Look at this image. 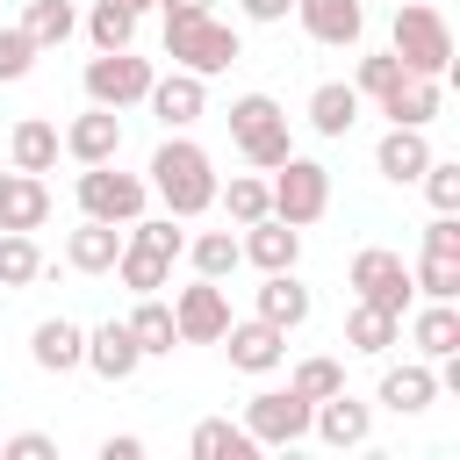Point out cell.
Segmentation results:
<instances>
[{"label":"cell","instance_id":"obj_1","mask_svg":"<svg viewBox=\"0 0 460 460\" xmlns=\"http://www.w3.org/2000/svg\"><path fill=\"white\" fill-rule=\"evenodd\" d=\"M158 201H165V216H201V208H216V158L194 144V137H165L158 151H151V180H144Z\"/></svg>","mask_w":460,"mask_h":460},{"label":"cell","instance_id":"obj_2","mask_svg":"<svg viewBox=\"0 0 460 460\" xmlns=\"http://www.w3.org/2000/svg\"><path fill=\"white\" fill-rule=\"evenodd\" d=\"M165 58H172L180 72H194V79H216V72L237 65V29L216 22V14H180V7H165Z\"/></svg>","mask_w":460,"mask_h":460},{"label":"cell","instance_id":"obj_3","mask_svg":"<svg viewBox=\"0 0 460 460\" xmlns=\"http://www.w3.org/2000/svg\"><path fill=\"white\" fill-rule=\"evenodd\" d=\"M388 50L402 58V72H424V79H446L453 72V29L424 0H395V43Z\"/></svg>","mask_w":460,"mask_h":460},{"label":"cell","instance_id":"obj_4","mask_svg":"<svg viewBox=\"0 0 460 460\" xmlns=\"http://www.w3.org/2000/svg\"><path fill=\"white\" fill-rule=\"evenodd\" d=\"M266 194H273V216L302 230V223H316V216L331 208V172H323L316 158H302V151H295V158H280V165H273Z\"/></svg>","mask_w":460,"mask_h":460},{"label":"cell","instance_id":"obj_5","mask_svg":"<svg viewBox=\"0 0 460 460\" xmlns=\"http://www.w3.org/2000/svg\"><path fill=\"white\" fill-rule=\"evenodd\" d=\"M144 201H151V187H144L137 172H115V158L79 172V216H101V223H137V216H144Z\"/></svg>","mask_w":460,"mask_h":460},{"label":"cell","instance_id":"obj_6","mask_svg":"<svg viewBox=\"0 0 460 460\" xmlns=\"http://www.w3.org/2000/svg\"><path fill=\"white\" fill-rule=\"evenodd\" d=\"M151 79H158V72H151V58H137V50H101V58L86 65V101L122 115L129 101H144V93H151Z\"/></svg>","mask_w":460,"mask_h":460},{"label":"cell","instance_id":"obj_7","mask_svg":"<svg viewBox=\"0 0 460 460\" xmlns=\"http://www.w3.org/2000/svg\"><path fill=\"white\" fill-rule=\"evenodd\" d=\"M309 395H295V388H259L252 402H244V431L259 438V446H295V438H309Z\"/></svg>","mask_w":460,"mask_h":460},{"label":"cell","instance_id":"obj_8","mask_svg":"<svg viewBox=\"0 0 460 460\" xmlns=\"http://www.w3.org/2000/svg\"><path fill=\"white\" fill-rule=\"evenodd\" d=\"M352 288H359V302H374V309H388V316H402L410 309V266L388 252V244H367L359 259H352Z\"/></svg>","mask_w":460,"mask_h":460},{"label":"cell","instance_id":"obj_9","mask_svg":"<svg viewBox=\"0 0 460 460\" xmlns=\"http://www.w3.org/2000/svg\"><path fill=\"white\" fill-rule=\"evenodd\" d=\"M172 323H180V345H216V338L230 331V302H223V288H216V280L180 288V295H172Z\"/></svg>","mask_w":460,"mask_h":460},{"label":"cell","instance_id":"obj_10","mask_svg":"<svg viewBox=\"0 0 460 460\" xmlns=\"http://www.w3.org/2000/svg\"><path fill=\"white\" fill-rule=\"evenodd\" d=\"M216 345H230V367H237V374H273V367L288 359V331H280V323H266V316L230 323Z\"/></svg>","mask_w":460,"mask_h":460},{"label":"cell","instance_id":"obj_11","mask_svg":"<svg viewBox=\"0 0 460 460\" xmlns=\"http://www.w3.org/2000/svg\"><path fill=\"white\" fill-rule=\"evenodd\" d=\"M79 165H108V158H122V115L115 108H86V115H72V129L58 137Z\"/></svg>","mask_w":460,"mask_h":460},{"label":"cell","instance_id":"obj_12","mask_svg":"<svg viewBox=\"0 0 460 460\" xmlns=\"http://www.w3.org/2000/svg\"><path fill=\"white\" fill-rule=\"evenodd\" d=\"M237 252H244L259 273H288V266L302 259V230H295V223H280V216H259V223H244Z\"/></svg>","mask_w":460,"mask_h":460},{"label":"cell","instance_id":"obj_13","mask_svg":"<svg viewBox=\"0 0 460 460\" xmlns=\"http://www.w3.org/2000/svg\"><path fill=\"white\" fill-rule=\"evenodd\" d=\"M295 14L316 43H338V50H352L367 36V0H295Z\"/></svg>","mask_w":460,"mask_h":460},{"label":"cell","instance_id":"obj_14","mask_svg":"<svg viewBox=\"0 0 460 460\" xmlns=\"http://www.w3.org/2000/svg\"><path fill=\"white\" fill-rule=\"evenodd\" d=\"M144 101H151V115H158L165 129H187V122H201V108H208V86H201L194 72H180V65H172L165 79H151V93H144Z\"/></svg>","mask_w":460,"mask_h":460},{"label":"cell","instance_id":"obj_15","mask_svg":"<svg viewBox=\"0 0 460 460\" xmlns=\"http://www.w3.org/2000/svg\"><path fill=\"white\" fill-rule=\"evenodd\" d=\"M309 431H316L323 446H338V453H345V446H367V431H374V410H367V402H352V395L338 388V395H323V402L309 410Z\"/></svg>","mask_w":460,"mask_h":460},{"label":"cell","instance_id":"obj_16","mask_svg":"<svg viewBox=\"0 0 460 460\" xmlns=\"http://www.w3.org/2000/svg\"><path fill=\"white\" fill-rule=\"evenodd\" d=\"M424 165H431V144H424V129H410V122H388V137L374 144V172H381V180H395V187H410Z\"/></svg>","mask_w":460,"mask_h":460},{"label":"cell","instance_id":"obj_17","mask_svg":"<svg viewBox=\"0 0 460 460\" xmlns=\"http://www.w3.org/2000/svg\"><path fill=\"white\" fill-rule=\"evenodd\" d=\"M29 359H36L43 374H72V367H86V331L65 323V316H43V323L29 331Z\"/></svg>","mask_w":460,"mask_h":460},{"label":"cell","instance_id":"obj_18","mask_svg":"<svg viewBox=\"0 0 460 460\" xmlns=\"http://www.w3.org/2000/svg\"><path fill=\"white\" fill-rule=\"evenodd\" d=\"M86 367L101 374V381H129L137 367H144V352H137V338H129V323H101V331H86Z\"/></svg>","mask_w":460,"mask_h":460},{"label":"cell","instance_id":"obj_19","mask_svg":"<svg viewBox=\"0 0 460 460\" xmlns=\"http://www.w3.org/2000/svg\"><path fill=\"white\" fill-rule=\"evenodd\" d=\"M438 79H424V72H402L388 93H381V115L388 122H410V129H424V122H438Z\"/></svg>","mask_w":460,"mask_h":460},{"label":"cell","instance_id":"obj_20","mask_svg":"<svg viewBox=\"0 0 460 460\" xmlns=\"http://www.w3.org/2000/svg\"><path fill=\"white\" fill-rule=\"evenodd\" d=\"M115 252H122V223H101V216H86V223L65 237V266H72V273H108Z\"/></svg>","mask_w":460,"mask_h":460},{"label":"cell","instance_id":"obj_21","mask_svg":"<svg viewBox=\"0 0 460 460\" xmlns=\"http://www.w3.org/2000/svg\"><path fill=\"white\" fill-rule=\"evenodd\" d=\"M431 395H438V374H431V359H402V367H388V374H381V402H388L395 417H417V410H431Z\"/></svg>","mask_w":460,"mask_h":460},{"label":"cell","instance_id":"obj_22","mask_svg":"<svg viewBox=\"0 0 460 460\" xmlns=\"http://www.w3.org/2000/svg\"><path fill=\"white\" fill-rule=\"evenodd\" d=\"M43 223H50V187H43V172H7L0 230H43Z\"/></svg>","mask_w":460,"mask_h":460},{"label":"cell","instance_id":"obj_23","mask_svg":"<svg viewBox=\"0 0 460 460\" xmlns=\"http://www.w3.org/2000/svg\"><path fill=\"white\" fill-rule=\"evenodd\" d=\"M352 122H359V86H345V79H323L316 93H309V129L316 137H352Z\"/></svg>","mask_w":460,"mask_h":460},{"label":"cell","instance_id":"obj_24","mask_svg":"<svg viewBox=\"0 0 460 460\" xmlns=\"http://www.w3.org/2000/svg\"><path fill=\"white\" fill-rule=\"evenodd\" d=\"M122 323H129V338H137V352H144V359H165V352L180 345L172 302H158V295H137V309H129Z\"/></svg>","mask_w":460,"mask_h":460},{"label":"cell","instance_id":"obj_25","mask_svg":"<svg viewBox=\"0 0 460 460\" xmlns=\"http://www.w3.org/2000/svg\"><path fill=\"white\" fill-rule=\"evenodd\" d=\"M410 345H417V359L460 352V302H424V309L410 316Z\"/></svg>","mask_w":460,"mask_h":460},{"label":"cell","instance_id":"obj_26","mask_svg":"<svg viewBox=\"0 0 460 460\" xmlns=\"http://www.w3.org/2000/svg\"><path fill=\"white\" fill-rule=\"evenodd\" d=\"M58 122H43V115H29V122H14V137H7V158H14V172H50L58 165Z\"/></svg>","mask_w":460,"mask_h":460},{"label":"cell","instance_id":"obj_27","mask_svg":"<svg viewBox=\"0 0 460 460\" xmlns=\"http://www.w3.org/2000/svg\"><path fill=\"white\" fill-rule=\"evenodd\" d=\"M108 273H115L129 295H158V288L172 280V259H165V252H144V244H129V237H122V252H115V266H108Z\"/></svg>","mask_w":460,"mask_h":460},{"label":"cell","instance_id":"obj_28","mask_svg":"<svg viewBox=\"0 0 460 460\" xmlns=\"http://www.w3.org/2000/svg\"><path fill=\"white\" fill-rule=\"evenodd\" d=\"M259 316L280 323V331L309 323V288L295 280V266H288V273H266V288H259Z\"/></svg>","mask_w":460,"mask_h":460},{"label":"cell","instance_id":"obj_29","mask_svg":"<svg viewBox=\"0 0 460 460\" xmlns=\"http://www.w3.org/2000/svg\"><path fill=\"white\" fill-rule=\"evenodd\" d=\"M395 338H402V316H388V309H374V302H352V316H345V345H352V352L381 359Z\"/></svg>","mask_w":460,"mask_h":460},{"label":"cell","instance_id":"obj_30","mask_svg":"<svg viewBox=\"0 0 460 460\" xmlns=\"http://www.w3.org/2000/svg\"><path fill=\"white\" fill-rule=\"evenodd\" d=\"M187 446H194V460H252L259 453V438L244 424H230V417H201Z\"/></svg>","mask_w":460,"mask_h":460},{"label":"cell","instance_id":"obj_31","mask_svg":"<svg viewBox=\"0 0 460 460\" xmlns=\"http://www.w3.org/2000/svg\"><path fill=\"white\" fill-rule=\"evenodd\" d=\"M72 29H79V7H72V0H29V7H22V36H29L36 50H58Z\"/></svg>","mask_w":460,"mask_h":460},{"label":"cell","instance_id":"obj_32","mask_svg":"<svg viewBox=\"0 0 460 460\" xmlns=\"http://www.w3.org/2000/svg\"><path fill=\"white\" fill-rule=\"evenodd\" d=\"M137 22H144V14H129L122 0H93V7H86L93 50H129V43H137Z\"/></svg>","mask_w":460,"mask_h":460},{"label":"cell","instance_id":"obj_33","mask_svg":"<svg viewBox=\"0 0 460 460\" xmlns=\"http://www.w3.org/2000/svg\"><path fill=\"white\" fill-rule=\"evenodd\" d=\"M43 280V252L29 230H0V288H36Z\"/></svg>","mask_w":460,"mask_h":460},{"label":"cell","instance_id":"obj_34","mask_svg":"<svg viewBox=\"0 0 460 460\" xmlns=\"http://www.w3.org/2000/svg\"><path fill=\"white\" fill-rule=\"evenodd\" d=\"M187 259H194V273H201V280H223V273H237V266H244V252H237V237H230V230H201V237H187Z\"/></svg>","mask_w":460,"mask_h":460},{"label":"cell","instance_id":"obj_35","mask_svg":"<svg viewBox=\"0 0 460 460\" xmlns=\"http://www.w3.org/2000/svg\"><path fill=\"white\" fill-rule=\"evenodd\" d=\"M216 201L230 208V223L244 230V223H259V216H273V194H266V180H252V172H230V187H216Z\"/></svg>","mask_w":460,"mask_h":460},{"label":"cell","instance_id":"obj_36","mask_svg":"<svg viewBox=\"0 0 460 460\" xmlns=\"http://www.w3.org/2000/svg\"><path fill=\"white\" fill-rule=\"evenodd\" d=\"M172 223H180V216H137V223H122V230H129V244L180 259V252H187V230H172Z\"/></svg>","mask_w":460,"mask_h":460},{"label":"cell","instance_id":"obj_37","mask_svg":"<svg viewBox=\"0 0 460 460\" xmlns=\"http://www.w3.org/2000/svg\"><path fill=\"white\" fill-rule=\"evenodd\" d=\"M266 122H280V101H273V93H237V101H230V137H237V144L259 137Z\"/></svg>","mask_w":460,"mask_h":460},{"label":"cell","instance_id":"obj_38","mask_svg":"<svg viewBox=\"0 0 460 460\" xmlns=\"http://www.w3.org/2000/svg\"><path fill=\"white\" fill-rule=\"evenodd\" d=\"M237 151H244V158H252V165H259V172H273V165H280V158H295V137H288V115H280V122H266V129H259V137H244V144H237Z\"/></svg>","mask_w":460,"mask_h":460},{"label":"cell","instance_id":"obj_39","mask_svg":"<svg viewBox=\"0 0 460 460\" xmlns=\"http://www.w3.org/2000/svg\"><path fill=\"white\" fill-rule=\"evenodd\" d=\"M410 288H417L424 302H460V259H424V266L410 273Z\"/></svg>","mask_w":460,"mask_h":460},{"label":"cell","instance_id":"obj_40","mask_svg":"<svg viewBox=\"0 0 460 460\" xmlns=\"http://www.w3.org/2000/svg\"><path fill=\"white\" fill-rule=\"evenodd\" d=\"M288 388H295V395H309V402H323V395H338V388H345V367H338V359H302Z\"/></svg>","mask_w":460,"mask_h":460},{"label":"cell","instance_id":"obj_41","mask_svg":"<svg viewBox=\"0 0 460 460\" xmlns=\"http://www.w3.org/2000/svg\"><path fill=\"white\" fill-rule=\"evenodd\" d=\"M395 79H402V58H395V50H381V58H359V72H352L359 101H381V93H388Z\"/></svg>","mask_w":460,"mask_h":460},{"label":"cell","instance_id":"obj_42","mask_svg":"<svg viewBox=\"0 0 460 460\" xmlns=\"http://www.w3.org/2000/svg\"><path fill=\"white\" fill-rule=\"evenodd\" d=\"M424 194H431V208H460V158H431L424 172Z\"/></svg>","mask_w":460,"mask_h":460},{"label":"cell","instance_id":"obj_43","mask_svg":"<svg viewBox=\"0 0 460 460\" xmlns=\"http://www.w3.org/2000/svg\"><path fill=\"white\" fill-rule=\"evenodd\" d=\"M424 259H460V216L453 208H438L424 223Z\"/></svg>","mask_w":460,"mask_h":460},{"label":"cell","instance_id":"obj_44","mask_svg":"<svg viewBox=\"0 0 460 460\" xmlns=\"http://www.w3.org/2000/svg\"><path fill=\"white\" fill-rule=\"evenodd\" d=\"M29 65H36V43L22 29H0V86L7 79H29Z\"/></svg>","mask_w":460,"mask_h":460},{"label":"cell","instance_id":"obj_45","mask_svg":"<svg viewBox=\"0 0 460 460\" xmlns=\"http://www.w3.org/2000/svg\"><path fill=\"white\" fill-rule=\"evenodd\" d=\"M50 453H58V446H50L43 431H14V438L0 446V460H50Z\"/></svg>","mask_w":460,"mask_h":460},{"label":"cell","instance_id":"obj_46","mask_svg":"<svg viewBox=\"0 0 460 460\" xmlns=\"http://www.w3.org/2000/svg\"><path fill=\"white\" fill-rule=\"evenodd\" d=\"M295 0H244V22H288Z\"/></svg>","mask_w":460,"mask_h":460},{"label":"cell","instance_id":"obj_47","mask_svg":"<svg viewBox=\"0 0 460 460\" xmlns=\"http://www.w3.org/2000/svg\"><path fill=\"white\" fill-rule=\"evenodd\" d=\"M144 453V438L137 431H122V438H101V460H137Z\"/></svg>","mask_w":460,"mask_h":460},{"label":"cell","instance_id":"obj_48","mask_svg":"<svg viewBox=\"0 0 460 460\" xmlns=\"http://www.w3.org/2000/svg\"><path fill=\"white\" fill-rule=\"evenodd\" d=\"M158 7H180V14H208V0H158Z\"/></svg>","mask_w":460,"mask_h":460},{"label":"cell","instance_id":"obj_49","mask_svg":"<svg viewBox=\"0 0 460 460\" xmlns=\"http://www.w3.org/2000/svg\"><path fill=\"white\" fill-rule=\"evenodd\" d=\"M122 7H129V14H144V7H158V0H122Z\"/></svg>","mask_w":460,"mask_h":460},{"label":"cell","instance_id":"obj_50","mask_svg":"<svg viewBox=\"0 0 460 460\" xmlns=\"http://www.w3.org/2000/svg\"><path fill=\"white\" fill-rule=\"evenodd\" d=\"M0 194H7V172H0Z\"/></svg>","mask_w":460,"mask_h":460}]
</instances>
